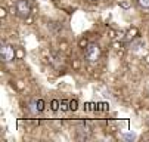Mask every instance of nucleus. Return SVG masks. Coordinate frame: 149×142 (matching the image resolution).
<instances>
[{"instance_id": "1", "label": "nucleus", "mask_w": 149, "mask_h": 142, "mask_svg": "<svg viewBox=\"0 0 149 142\" xmlns=\"http://www.w3.org/2000/svg\"><path fill=\"white\" fill-rule=\"evenodd\" d=\"M100 56V48L96 45V43H90L87 48H86V58L90 62H96Z\"/></svg>"}, {"instance_id": "2", "label": "nucleus", "mask_w": 149, "mask_h": 142, "mask_svg": "<svg viewBox=\"0 0 149 142\" xmlns=\"http://www.w3.org/2000/svg\"><path fill=\"white\" fill-rule=\"evenodd\" d=\"M0 55H2V59L5 61V62H12V61L15 59V49L10 45L3 43L2 48H0Z\"/></svg>"}, {"instance_id": "3", "label": "nucleus", "mask_w": 149, "mask_h": 142, "mask_svg": "<svg viewBox=\"0 0 149 142\" xmlns=\"http://www.w3.org/2000/svg\"><path fill=\"white\" fill-rule=\"evenodd\" d=\"M31 12V8H30V3L27 0H18L16 2V13L21 16V18H27Z\"/></svg>"}, {"instance_id": "4", "label": "nucleus", "mask_w": 149, "mask_h": 142, "mask_svg": "<svg viewBox=\"0 0 149 142\" xmlns=\"http://www.w3.org/2000/svg\"><path fill=\"white\" fill-rule=\"evenodd\" d=\"M30 110H31V113H34V114H38V113H41L45 110V102L41 99H38V101H33V102L30 104Z\"/></svg>"}, {"instance_id": "5", "label": "nucleus", "mask_w": 149, "mask_h": 142, "mask_svg": "<svg viewBox=\"0 0 149 142\" xmlns=\"http://www.w3.org/2000/svg\"><path fill=\"white\" fill-rule=\"evenodd\" d=\"M145 48V42L143 40H136V42H133L132 43V46H130V49H132V52H140L142 49Z\"/></svg>"}, {"instance_id": "6", "label": "nucleus", "mask_w": 149, "mask_h": 142, "mask_svg": "<svg viewBox=\"0 0 149 142\" xmlns=\"http://www.w3.org/2000/svg\"><path fill=\"white\" fill-rule=\"evenodd\" d=\"M121 138H123L124 141H136V139H137V135L133 133V132H124V133L121 135Z\"/></svg>"}, {"instance_id": "7", "label": "nucleus", "mask_w": 149, "mask_h": 142, "mask_svg": "<svg viewBox=\"0 0 149 142\" xmlns=\"http://www.w3.org/2000/svg\"><path fill=\"white\" fill-rule=\"evenodd\" d=\"M137 3H139L143 9H149V0H137Z\"/></svg>"}, {"instance_id": "8", "label": "nucleus", "mask_w": 149, "mask_h": 142, "mask_svg": "<svg viewBox=\"0 0 149 142\" xmlns=\"http://www.w3.org/2000/svg\"><path fill=\"white\" fill-rule=\"evenodd\" d=\"M75 105H77V102H71V108H72V110H75V108H77Z\"/></svg>"}]
</instances>
